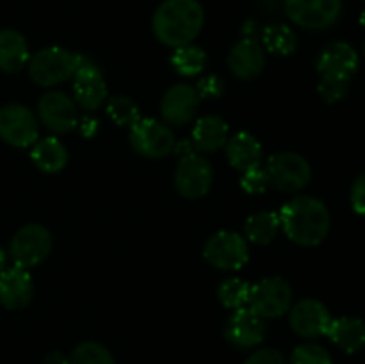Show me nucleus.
<instances>
[{
  "mask_svg": "<svg viewBox=\"0 0 365 364\" xmlns=\"http://www.w3.org/2000/svg\"><path fill=\"white\" fill-rule=\"evenodd\" d=\"M203 257L210 266L217 268V270H241L248 263V243L237 232L221 231L207 241L205 248H203Z\"/></svg>",
  "mask_w": 365,
  "mask_h": 364,
  "instance_id": "9b49d317",
  "label": "nucleus"
},
{
  "mask_svg": "<svg viewBox=\"0 0 365 364\" xmlns=\"http://www.w3.org/2000/svg\"><path fill=\"white\" fill-rule=\"evenodd\" d=\"M360 24H362L365 27V9L362 11V14H360Z\"/></svg>",
  "mask_w": 365,
  "mask_h": 364,
  "instance_id": "58836bf2",
  "label": "nucleus"
},
{
  "mask_svg": "<svg viewBox=\"0 0 365 364\" xmlns=\"http://www.w3.org/2000/svg\"><path fill=\"white\" fill-rule=\"evenodd\" d=\"M205 13L198 0H164L152 18V31L163 45L178 49L202 32Z\"/></svg>",
  "mask_w": 365,
  "mask_h": 364,
  "instance_id": "f03ea898",
  "label": "nucleus"
},
{
  "mask_svg": "<svg viewBox=\"0 0 365 364\" xmlns=\"http://www.w3.org/2000/svg\"><path fill=\"white\" fill-rule=\"evenodd\" d=\"M43 364H70V359L63 352H50L43 360Z\"/></svg>",
  "mask_w": 365,
  "mask_h": 364,
  "instance_id": "e433bc0d",
  "label": "nucleus"
},
{
  "mask_svg": "<svg viewBox=\"0 0 365 364\" xmlns=\"http://www.w3.org/2000/svg\"><path fill=\"white\" fill-rule=\"evenodd\" d=\"M245 364H285L284 355L274 348L257 350L245 360Z\"/></svg>",
  "mask_w": 365,
  "mask_h": 364,
  "instance_id": "72a5a7b5",
  "label": "nucleus"
},
{
  "mask_svg": "<svg viewBox=\"0 0 365 364\" xmlns=\"http://www.w3.org/2000/svg\"><path fill=\"white\" fill-rule=\"evenodd\" d=\"M327 335L346 353H356L365 346V323L360 318H337L330 321Z\"/></svg>",
  "mask_w": 365,
  "mask_h": 364,
  "instance_id": "4be33fe9",
  "label": "nucleus"
},
{
  "mask_svg": "<svg viewBox=\"0 0 365 364\" xmlns=\"http://www.w3.org/2000/svg\"><path fill=\"white\" fill-rule=\"evenodd\" d=\"M331 316L319 300L305 298L289 309V325L302 338H319L327 334Z\"/></svg>",
  "mask_w": 365,
  "mask_h": 364,
  "instance_id": "2eb2a0df",
  "label": "nucleus"
},
{
  "mask_svg": "<svg viewBox=\"0 0 365 364\" xmlns=\"http://www.w3.org/2000/svg\"><path fill=\"white\" fill-rule=\"evenodd\" d=\"M284 9L298 27L323 31L341 18L342 0H285Z\"/></svg>",
  "mask_w": 365,
  "mask_h": 364,
  "instance_id": "1a4fd4ad",
  "label": "nucleus"
},
{
  "mask_svg": "<svg viewBox=\"0 0 365 364\" xmlns=\"http://www.w3.org/2000/svg\"><path fill=\"white\" fill-rule=\"evenodd\" d=\"M214 171L209 159L196 152H189L178 157L175 171V188L184 198L196 200L205 196L212 186Z\"/></svg>",
  "mask_w": 365,
  "mask_h": 364,
  "instance_id": "9d476101",
  "label": "nucleus"
},
{
  "mask_svg": "<svg viewBox=\"0 0 365 364\" xmlns=\"http://www.w3.org/2000/svg\"><path fill=\"white\" fill-rule=\"evenodd\" d=\"M207 64V54L205 50L200 49V46L189 45L178 46L175 49L173 56H171V66L175 68V71L184 77H192V75H198L200 71L205 68Z\"/></svg>",
  "mask_w": 365,
  "mask_h": 364,
  "instance_id": "bb28decb",
  "label": "nucleus"
},
{
  "mask_svg": "<svg viewBox=\"0 0 365 364\" xmlns=\"http://www.w3.org/2000/svg\"><path fill=\"white\" fill-rule=\"evenodd\" d=\"M200 106L196 88L187 82H178L164 93L160 100V114L170 125H185L195 118Z\"/></svg>",
  "mask_w": 365,
  "mask_h": 364,
  "instance_id": "dca6fc26",
  "label": "nucleus"
},
{
  "mask_svg": "<svg viewBox=\"0 0 365 364\" xmlns=\"http://www.w3.org/2000/svg\"><path fill=\"white\" fill-rule=\"evenodd\" d=\"M278 216L285 236L299 246H317L330 232V211L314 196H296L289 200Z\"/></svg>",
  "mask_w": 365,
  "mask_h": 364,
  "instance_id": "f257e3e1",
  "label": "nucleus"
},
{
  "mask_svg": "<svg viewBox=\"0 0 365 364\" xmlns=\"http://www.w3.org/2000/svg\"><path fill=\"white\" fill-rule=\"evenodd\" d=\"M39 120L53 134H66L77 128L78 111L77 103L64 91H48L38 103Z\"/></svg>",
  "mask_w": 365,
  "mask_h": 364,
  "instance_id": "4468645a",
  "label": "nucleus"
},
{
  "mask_svg": "<svg viewBox=\"0 0 365 364\" xmlns=\"http://www.w3.org/2000/svg\"><path fill=\"white\" fill-rule=\"evenodd\" d=\"M31 159L45 173H59L68 164V150L57 138H43L32 146Z\"/></svg>",
  "mask_w": 365,
  "mask_h": 364,
  "instance_id": "b1692460",
  "label": "nucleus"
},
{
  "mask_svg": "<svg viewBox=\"0 0 365 364\" xmlns=\"http://www.w3.org/2000/svg\"><path fill=\"white\" fill-rule=\"evenodd\" d=\"M250 309L264 320L280 318L292 307V288L285 278L269 277L250 288Z\"/></svg>",
  "mask_w": 365,
  "mask_h": 364,
  "instance_id": "423d86ee",
  "label": "nucleus"
},
{
  "mask_svg": "<svg viewBox=\"0 0 365 364\" xmlns=\"http://www.w3.org/2000/svg\"><path fill=\"white\" fill-rule=\"evenodd\" d=\"M81 63V54H73L63 46H48L29 59V75L43 88H52L73 79Z\"/></svg>",
  "mask_w": 365,
  "mask_h": 364,
  "instance_id": "20e7f679",
  "label": "nucleus"
},
{
  "mask_svg": "<svg viewBox=\"0 0 365 364\" xmlns=\"http://www.w3.org/2000/svg\"><path fill=\"white\" fill-rule=\"evenodd\" d=\"M29 63V45L24 36L13 29L0 31V70L16 74Z\"/></svg>",
  "mask_w": 365,
  "mask_h": 364,
  "instance_id": "5701e85b",
  "label": "nucleus"
},
{
  "mask_svg": "<svg viewBox=\"0 0 365 364\" xmlns=\"http://www.w3.org/2000/svg\"><path fill=\"white\" fill-rule=\"evenodd\" d=\"M260 45L274 56H291L298 46V38L289 25L271 24L260 32Z\"/></svg>",
  "mask_w": 365,
  "mask_h": 364,
  "instance_id": "393cba45",
  "label": "nucleus"
},
{
  "mask_svg": "<svg viewBox=\"0 0 365 364\" xmlns=\"http://www.w3.org/2000/svg\"><path fill=\"white\" fill-rule=\"evenodd\" d=\"M291 364H331V357L323 346L307 343L296 346L291 355Z\"/></svg>",
  "mask_w": 365,
  "mask_h": 364,
  "instance_id": "7c9ffc66",
  "label": "nucleus"
},
{
  "mask_svg": "<svg viewBox=\"0 0 365 364\" xmlns=\"http://www.w3.org/2000/svg\"><path fill=\"white\" fill-rule=\"evenodd\" d=\"M351 206L356 214L365 216V173L359 175L351 186Z\"/></svg>",
  "mask_w": 365,
  "mask_h": 364,
  "instance_id": "f704fd0d",
  "label": "nucleus"
},
{
  "mask_svg": "<svg viewBox=\"0 0 365 364\" xmlns=\"http://www.w3.org/2000/svg\"><path fill=\"white\" fill-rule=\"evenodd\" d=\"M364 54H365V45H364Z\"/></svg>",
  "mask_w": 365,
  "mask_h": 364,
  "instance_id": "ea45409f",
  "label": "nucleus"
},
{
  "mask_svg": "<svg viewBox=\"0 0 365 364\" xmlns=\"http://www.w3.org/2000/svg\"><path fill=\"white\" fill-rule=\"evenodd\" d=\"M195 88L200 98H217V96L223 95L225 82L221 81L220 75H209V77H203Z\"/></svg>",
  "mask_w": 365,
  "mask_h": 364,
  "instance_id": "473e14b6",
  "label": "nucleus"
},
{
  "mask_svg": "<svg viewBox=\"0 0 365 364\" xmlns=\"http://www.w3.org/2000/svg\"><path fill=\"white\" fill-rule=\"evenodd\" d=\"M228 141V123L221 116L209 114L196 121L192 128V146L198 152H216Z\"/></svg>",
  "mask_w": 365,
  "mask_h": 364,
  "instance_id": "412c9836",
  "label": "nucleus"
},
{
  "mask_svg": "<svg viewBox=\"0 0 365 364\" xmlns=\"http://www.w3.org/2000/svg\"><path fill=\"white\" fill-rule=\"evenodd\" d=\"M0 139L16 148H25L38 141V120L29 107L9 103L0 109Z\"/></svg>",
  "mask_w": 365,
  "mask_h": 364,
  "instance_id": "ddd939ff",
  "label": "nucleus"
},
{
  "mask_svg": "<svg viewBox=\"0 0 365 364\" xmlns=\"http://www.w3.org/2000/svg\"><path fill=\"white\" fill-rule=\"evenodd\" d=\"M50 250H52V234L48 228L39 223H29L21 227L14 234L9 246L14 266L25 268V270L43 263L48 257Z\"/></svg>",
  "mask_w": 365,
  "mask_h": 364,
  "instance_id": "6e6552de",
  "label": "nucleus"
},
{
  "mask_svg": "<svg viewBox=\"0 0 365 364\" xmlns=\"http://www.w3.org/2000/svg\"><path fill=\"white\" fill-rule=\"evenodd\" d=\"M319 84L317 91L327 103H335L348 95L349 82L359 68V54L349 43L334 41L317 57Z\"/></svg>",
  "mask_w": 365,
  "mask_h": 364,
  "instance_id": "7ed1b4c3",
  "label": "nucleus"
},
{
  "mask_svg": "<svg viewBox=\"0 0 365 364\" xmlns=\"http://www.w3.org/2000/svg\"><path fill=\"white\" fill-rule=\"evenodd\" d=\"M227 159L235 170L248 171L262 166V146L250 132H237L225 145Z\"/></svg>",
  "mask_w": 365,
  "mask_h": 364,
  "instance_id": "aec40b11",
  "label": "nucleus"
},
{
  "mask_svg": "<svg viewBox=\"0 0 365 364\" xmlns=\"http://www.w3.org/2000/svg\"><path fill=\"white\" fill-rule=\"evenodd\" d=\"M266 335V320L252 309H235L225 327V338L237 348H253L260 345Z\"/></svg>",
  "mask_w": 365,
  "mask_h": 364,
  "instance_id": "f3484780",
  "label": "nucleus"
},
{
  "mask_svg": "<svg viewBox=\"0 0 365 364\" xmlns=\"http://www.w3.org/2000/svg\"><path fill=\"white\" fill-rule=\"evenodd\" d=\"M264 171H266L267 184L284 193L303 189L312 177L309 161L296 152L274 153L267 159Z\"/></svg>",
  "mask_w": 365,
  "mask_h": 364,
  "instance_id": "39448f33",
  "label": "nucleus"
},
{
  "mask_svg": "<svg viewBox=\"0 0 365 364\" xmlns=\"http://www.w3.org/2000/svg\"><path fill=\"white\" fill-rule=\"evenodd\" d=\"M70 364H116V360L103 345L95 341H86L81 343L71 352Z\"/></svg>",
  "mask_w": 365,
  "mask_h": 364,
  "instance_id": "c756f323",
  "label": "nucleus"
},
{
  "mask_svg": "<svg viewBox=\"0 0 365 364\" xmlns=\"http://www.w3.org/2000/svg\"><path fill=\"white\" fill-rule=\"evenodd\" d=\"M78 128H81V134L84 138H93V136L98 132V120L91 116H84L82 120H78Z\"/></svg>",
  "mask_w": 365,
  "mask_h": 364,
  "instance_id": "c9c22d12",
  "label": "nucleus"
},
{
  "mask_svg": "<svg viewBox=\"0 0 365 364\" xmlns=\"http://www.w3.org/2000/svg\"><path fill=\"white\" fill-rule=\"evenodd\" d=\"M250 288L252 285L241 278H228V280L221 282L217 288V298H220L221 305L227 309H241L245 307V303H248Z\"/></svg>",
  "mask_w": 365,
  "mask_h": 364,
  "instance_id": "c85d7f7f",
  "label": "nucleus"
},
{
  "mask_svg": "<svg viewBox=\"0 0 365 364\" xmlns=\"http://www.w3.org/2000/svg\"><path fill=\"white\" fill-rule=\"evenodd\" d=\"M241 188L250 195H262L269 188L264 168H253V170L242 171Z\"/></svg>",
  "mask_w": 365,
  "mask_h": 364,
  "instance_id": "2f4dec72",
  "label": "nucleus"
},
{
  "mask_svg": "<svg viewBox=\"0 0 365 364\" xmlns=\"http://www.w3.org/2000/svg\"><path fill=\"white\" fill-rule=\"evenodd\" d=\"M130 145L139 156L146 159H163L173 152L175 139L173 131L166 123L153 118H141L130 127Z\"/></svg>",
  "mask_w": 365,
  "mask_h": 364,
  "instance_id": "0eeeda50",
  "label": "nucleus"
},
{
  "mask_svg": "<svg viewBox=\"0 0 365 364\" xmlns=\"http://www.w3.org/2000/svg\"><path fill=\"white\" fill-rule=\"evenodd\" d=\"M107 114L120 127H132L141 120L138 103L125 95H114L107 100Z\"/></svg>",
  "mask_w": 365,
  "mask_h": 364,
  "instance_id": "cd10ccee",
  "label": "nucleus"
},
{
  "mask_svg": "<svg viewBox=\"0 0 365 364\" xmlns=\"http://www.w3.org/2000/svg\"><path fill=\"white\" fill-rule=\"evenodd\" d=\"M34 285L32 277L25 268H6L0 273V303L6 309L18 310L31 303Z\"/></svg>",
  "mask_w": 365,
  "mask_h": 364,
  "instance_id": "6ab92c4d",
  "label": "nucleus"
},
{
  "mask_svg": "<svg viewBox=\"0 0 365 364\" xmlns=\"http://www.w3.org/2000/svg\"><path fill=\"white\" fill-rule=\"evenodd\" d=\"M266 66V54L257 38H242L228 54V68L241 81L259 77Z\"/></svg>",
  "mask_w": 365,
  "mask_h": 364,
  "instance_id": "a211bd4d",
  "label": "nucleus"
},
{
  "mask_svg": "<svg viewBox=\"0 0 365 364\" xmlns=\"http://www.w3.org/2000/svg\"><path fill=\"white\" fill-rule=\"evenodd\" d=\"M6 264H7V256L2 248H0V273L6 270Z\"/></svg>",
  "mask_w": 365,
  "mask_h": 364,
  "instance_id": "4c0bfd02",
  "label": "nucleus"
},
{
  "mask_svg": "<svg viewBox=\"0 0 365 364\" xmlns=\"http://www.w3.org/2000/svg\"><path fill=\"white\" fill-rule=\"evenodd\" d=\"M280 231V216L273 211H262L250 216L245 223V234L255 245H269Z\"/></svg>",
  "mask_w": 365,
  "mask_h": 364,
  "instance_id": "a878e982",
  "label": "nucleus"
},
{
  "mask_svg": "<svg viewBox=\"0 0 365 364\" xmlns=\"http://www.w3.org/2000/svg\"><path fill=\"white\" fill-rule=\"evenodd\" d=\"M75 103L84 111H96L107 100V84L102 70L95 61L81 56L77 71L73 75Z\"/></svg>",
  "mask_w": 365,
  "mask_h": 364,
  "instance_id": "f8f14e48",
  "label": "nucleus"
}]
</instances>
